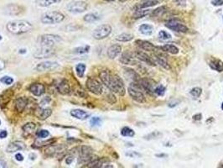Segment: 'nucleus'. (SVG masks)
<instances>
[{
	"instance_id": "40",
	"label": "nucleus",
	"mask_w": 223,
	"mask_h": 168,
	"mask_svg": "<svg viewBox=\"0 0 223 168\" xmlns=\"http://www.w3.org/2000/svg\"><path fill=\"white\" fill-rule=\"evenodd\" d=\"M201 93H202V89L198 87H194V88H192L191 90L189 91V94L195 98H198L201 95Z\"/></svg>"
},
{
	"instance_id": "33",
	"label": "nucleus",
	"mask_w": 223,
	"mask_h": 168,
	"mask_svg": "<svg viewBox=\"0 0 223 168\" xmlns=\"http://www.w3.org/2000/svg\"><path fill=\"white\" fill-rule=\"evenodd\" d=\"M155 57V60L157 61V63L159 64V66H161L163 68H165L166 70H170L171 67L169 66V64L168 63V61L166 60V59L165 57H163L162 56L160 55H155L154 56Z\"/></svg>"
},
{
	"instance_id": "24",
	"label": "nucleus",
	"mask_w": 223,
	"mask_h": 168,
	"mask_svg": "<svg viewBox=\"0 0 223 168\" xmlns=\"http://www.w3.org/2000/svg\"><path fill=\"white\" fill-rule=\"evenodd\" d=\"M36 130V124L33 122H30L25 124L22 127V132H23V136L24 137H29L34 133V131Z\"/></svg>"
},
{
	"instance_id": "49",
	"label": "nucleus",
	"mask_w": 223,
	"mask_h": 168,
	"mask_svg": "<svg viewBox=\"0 0 223 168\" xmlns=\"http://www.w3.org/2000/svg\"><path fill=\"white\" fill-rule=\"evenodd\" d=\"M74 161V155H69L68 156H66V159H65V162L67 165H71V163L73 162Z\"/></svg>"
},
{
	"instance_id": "58",
	"label": "nucleus",
	"mask_w": 223,
	"mask_h": 168,
	"mask_svg": "<svg viewBox=\"0 0 223 168\" xmlns=\"http://www.w3.org/2000/svg\"><path fill=\"white\" fill-rule=\"evenodd\" d=\"M2 39H3V37H2V35H0V40H2Z\"/></svg>"
},
{
	"instance_id": "45",
	"label": "nucleus",
	"mask_w": 223,
	"mask_h": 168,
	"mask_svg": "<svg viewBox=\"0 0 223 168\" xmlns=\"http://www.w3.org/2000/svg\"><path fill=\"white\" fill-rule=\"evenodd\" d=\"M0 82L6 84V85H11L14 82V79H13V77H9V76H4L0 78Z\"/></svg>"
},
{
	"instance_id": "61",
	"label": "nucleus",
	"mask_w": 223,
	"mask_h": 168,
	"mask_svg": "<svg viewBox=\"0 0 223 168\" xmlns=\"http://www.w3.org/2000/svg\"><path fill=\"white\" fill-rule=\"evenodd\" d=\"M0 124H1V120H0Z\"/></svg>"
},
{
	"instance_id": "5",
	"label": "nucleus",
	"mask_w": 223,
	"mask_h": 168,
	"mask_svg": "<svg viewBox=\"0 0 223 168\" xmlns=\"http://www.w3.org/2000/svg\"><path fill=\"white\" fill-rule=\"evenodd\" d=\"M61 41L62 39L61 36L52 34L43 35L39 39V43L41 47H53Z\"/></svg>"
},
{
	"instance_id": "27",
	"label": "nucleus",
	"mask_w": 223,
	"mask_h": 168,
	"mask_svg": "<svg viewBox=\"0 0 223 168\" xmlns=\"http://www.w3.org/2000/svg\"><path fill=\"white\" fill-rule=\"evenodd\" d=\"M61 2V0H35V3L38 6L42 8H47L55 4H57Z\"/></svg>"
},
{
	"instance_id": "43",
	"label": "nucleus",
	"mask_w": 223,
	"mask_h": 168,
	"mask_svg": "<svg viewBox=\"0 0 223 168\" xmlns=\"http://www.w3.org/2000/svg\"><path fill=\"white\" fill-rule=\"evenodd\" d=\"M159 37L162 40H169L171 39V35L166 32L165 30H160L159 33Z\"/></svg>"
},
{
	"instance_id": "56",
	"label": "nucleus",
	"mask_w": 223,
	"mask_h": 168,
	"mask_svg": "<svg viewBox=\"0 0 223 168\" xmlns=\"http://www.w3.org/2000/svg\"><path fill=\"white\" fill-rule=\"evenodd\" d=\"M126 1H128V0H120V2H122V3H124Z\"/></svg>"
},
{
	"instance_id": "13",
	"label": "nucleus",
	"mask_w": 223,
	"mask_h": 168,
	"mask_svg": "<svg viewBox=\"0 0 223 168\" xmlns=\"http://www.w3.org/2000/svg\"><path fill=\"white\" fill-rule=\"evenodd\" d=\"M60 67V64L56 61H51L45 60L43 62L39 63L35 67V70L38 71H53Z\"/></svg>"
},
{
	"instance_id": "20",
	"label": "nucleus",
	"mask_w": 223,
	"mask_h": 168,
	"mask_svg": "<svg viewBox=\"0 0 223 168\" xmlns=\"http://www.w3.org/2000/svg\"><path fill=\"white\" fill-rule=\"evenodd\" d=\"M24 10V9L19 5L17 4H9L5 8V13L10 16H14V15H19L20 14L21 12Z\"/></svg>"
},
{
	"instance_id": "46",
	"label": "nucleus",
	"mask_w": 223,
	"mask_h": 168,
	"mask_svg": "<svg viewBox=\"0 0 223 168\" xmlns=\"http://www.w3.org/2000/svg\"><path fill=\"white\" fill-rule=\"evenodd\" d=\"M37 136L39 138H41V139H45L47 138L49 135H50V132L46 130H41L37 131Z\"/></svg>"
},
{
	"instance_id": "16",
	"label": "nucleus",
	"mask_w": 223,
	"mask_h": 168,
	"mask_svg": "<svg viewBox=\"0 0 223 168\" xmlns=\"http://www.w3.org/2000/svg\"><path fill=\"white\" fill-rule=\"evenodd\" d=\"M52 114V110L50 108L39 107L34 110V115L41 120H45Z\"/></svg>"
},
{
	"instance_id": "11",
	"label": "nucleus",
	"mask_w": 223,
	"mask_h": 168,
	"mask_svg": "<svg viewBox=\"0 0 223 168\" xmlns=\"http://www.w3.org/2000/svg\"><path fill=\"white\" fill-rule=\"evenodd\" d=\"M55 86L58 93H60L61 94L65 95L71 93V86L69 84V82L65 78H61L59 80L55 81Z\"/></svg>"
},
{
	"instance_id": "3",
	"label": "nucleus",
	"mask_w": 223,
	"mask_h": 168,
	"mask_svg": "<svg viewBox=\"0 0 223 168\" xmlns=\"http://www.w3.org/2000/svg\"><path fill=\"white\" fill-rule=\"evenodd\" d=\"M142 91V87L139 83V82H132L129 85V89H128L129 96L132 97L133 100H134L139 104H143L146 102V97Z\"/></svg>"
},
{
	"instance_id": "47",
	"label": "nucleus",
	"mask_w": 223,
	"mask_h": 168,
	"mask_svg": "<svg viewBox=\"0 0 223 168\" xmlns=\"http://www.w3.org/2000/svg\"><path fill=\"white\" fill-rule=\"evenodd\" d=\"M105 97H106V100L108 101V103H110V104H115L116 102H117V99H116L115 96L112 93H109L107 94Z\"/></svg>"
},
{
	"instance_id": "36",
	"label": "nucleus",
	"mask_w": 223,
	"mask_h": 168,
	"mask_svg": "<svg viewBox=\"0 0 223 168\" xmlns=\"http://www.w3.org/2000/svg\"><path fill=\"white\" fill-rule=\"evenodd\" d=\"M133 39V35L132 34L129 33H122L119 35L118 36L116 37V40L120 42H129Z\"/></svg>"
},
{
	"instance_id": "9",
	"label": "nucleus",
	"mask_w": 223,
	"mask_h": 168,
	"mask_svg": "<svg viewBox=\"0 0 223 168\" xmlns=\"http://www.w3.org/2000/svg\"><path fill=\"white\" fill-rule=\"evenodd\" d=\"M93 158L92 149L89 146H81L78 152V162L87 164L89 161Z\"/></svg>"
},
{
	"instance_id": "19",
	"label": "nucleus",
	"mask_w": 223,
	"mask_h": 168,
	"mask_svg": "<svg viewBox=\"0 0 223 168\" xmlns=\"http://www.w3.org/2000/svg\"><path fill=\"white\" fill-rule=\"evenodd\" d=\"M135 44L138 46L143 50H147V51H155L157 50V47L149 41L147 40H136Z\"/></svg>"
},
{
	"instance_id": "57",
	"label": "nucleus",
	"mask_w": 223,
	"mask_h": 168,
	"mask_svg": "<svg viewBox=\"0 0 223 168\" xmlns=\"http://www.w3.org/2000/svg\"><path fill=\"white\" fill-rule=\"evenodd\" d=\"M106 1H108V2H112V1H115V0H106Z\"/></svg>"
},
{
	"instance_id": "62",
	"label": "nucleus",
	"mask_w": 223,
	"mask_h": 168,
	"mask_svg": "<svg viewBox=\"0 0 223 168\" xmlns=\"http://www.w3.org/2000/svg\"><path fill=\"white\" fill-rule=\"evenodd\" d=\"M144 1H146V0H144Z\"/></svg>"
},
{
	"instance_id": "42",
	"label": "nucleus",
	"mask_w": 223,
	"mask_h": 168,
	"mask_svg": "<svg viewBox=\"0 0 223 168\" xmlns=\"http://www.w3.org/2000/svg\"><path fill=\"white\" fill-rule=\"evenodd\" d=\"M166 11V7L165 6H162L159 7L158 9H156L153 10L152 11V15L154 17H158L159 15H161L162 13H164Z\"/></svg>"
},
{
	"instance_id": "17",
	"label": "nucleus",
	"mask_w": 223,
	"mask_h": 168,
	"mask_svg": "<svg viewBox=\"0 0 223 168\" xmlns=\"http://www.w3.org/2000/svg\"><path fill=\"white\" fill-rule=\"evenodd\" d=\"M29 90L30 91V93L34 96L40 97L41 95H43L45 92V87L42 83H39V82H34L32 83L29 87Z\"/></svg>"
},
{
	"instance_id": "26",
	"label": "nucleus",
	"mask_w": 223,
	"mask_h": 168,
	"mask_svg": "<svg viewBox=\"0 0 223 168\" xmlns=\"http://www.w3.org/2000/svg\"><path fill=\"white\" fill-rule=\"evenodd\" d=\"M65 150V147L63 145H59V146L53 145V146H50L48 148L45 152L48 153L50 155H59L60 153L64 152Z\"/></svg>"
},
{
	"instance_id": "59",
	"label": "nucleus",
	"mask_w": 223,
	"mask_h": 168,
	"mask_svg": "<svg viewBox=\"0 0 223 168\" xmlns=\"http://www.w3.org/2000/svg\"><path fill=\"white\" fill-rule=\"evenodd\" d=\"M221 109H222V110H223V103H222V104H221Z\"/></svg>"
},
{
	"instance_id": "54",
	"label": "nucleus",
	"mask_w": 223,
	"mask_h": 168,
	"mask_svg": "<svg viewBox=\"0 0 223 168\" xmlns=\"http://www.w3.org/2000/svg\"><path fill=\"white\" fill-rule=\"evenodd\" d=\"M201 118H202V115H201V114H196V115H194L193 116V119L194 120H200L201 119Z\"/></svg>"
},
{
	"instance_id": "50",
	"label": "nucleus",
	"mask_w": 223,
	"mask_h": 168,
	"mask_svg": "<svg viewBox=\"0 0 223 168\" xmlns=\"http://www.w3.org/2000/svg\"><path fill=\"white\" fill-rule=\"evenodd\" d=\"M211 4L213 6H221L223 4V0H212Z\"/></svg>"
},
{
	"instance_id": "44",
	"label": "nucleus",
	"mask_w": 223,
	"mask_h": 168,
	"mask_svg": "<svg viewBox=\"0 0 223 168\" xmlns=\"http://www.w3.org/2000/svg\"><path fill=\"white\" fill-rule=\"evenodd\" d=\"M154 93L158 96H164L165 93V87L163 85H159L154 88Z\"/></svg>"
},
{
	"instance_id": "52",
	"label": "nucleus",
	"mask_w": 223,
	"mask_h": 168,
	"mask_svg": "<svg viewBox=\"0 0 223 168\" xmlns=\"http://www.w3.org/2000/svg\"><path fill=\"white\" fill-rule=\"evenodd\" d=\"M15 159H16V161H24V156H23V155L20 154V153H17V154L15 155Z\"/></svg>"
},
{
	"instance_id": "48",
	"label": "nucleus",
	"mask_w": 223,
	"mask_h": 168,
	"mask_svg": "<svg viewBox=\"0 0 223 168\" xmlns=\"http://www.w3.org/2000/svg\"><path fill=\"white\" fill-rule=\"evenodd\" d=\"M101 123V119L99 117H93L91 118L90 120V124L92 126H99Z\"/></svg>"
},
{
	"instance_id": "29",
	"label": "nucleus",
	"mask_w": 223,
	"mask_h": 168,
	"mask_svg": "<svg viewBox=\"0 0 223 168\" xmlns=\"http://www.w3.org/2000/svg\"><path fill=\"white\" fill-rule=\"evenodd\" d=\"M125 76L128 79L133 81V82H138L140 79L139 74L136 72L135 71L130 69V68H125Z\"/></svg>"
},
{
	"instance_id": "4",
	"label": "nucleus",
	"mask_w": 223,
	"mask_h": 168,
	"mask_svg": "<svg viewBox=\"0 0 223 168\" xmlns=\"http://www.w3.org/2000/svg\"><path fill=\"white\" fill-rule=\"evenodd\" d=\"M65 20V15L59 11H49L41 15V22L44 24H56Z\"/></svg>"
},
{
	"instance_id": "15",
	"label": "nucleus",
	"mask_w": 223,
	"mask_h": 168,
	"mask_svg": "<svg viewBox=\"0 0 223 168\" xmlns=\"http://www.w3.org/2000/svg\"><path fill=\"white\" fill-rule=\"evenodd\" d=\"M26 149V144H24L23 141H16L10 142L8 144L7 148H6V151L9 153H14L16 151H24Z\"/></svg>"
},
{
	"instance_id": "14",
	"label": "nucleus",
	"mask_w": 223,
	"mask_h": 168,
	"mask_svg": "<svg viewBox=\"0 0 223 168\" xmlns=\"http://www.w3.org/2000/svg\"><path fill=\"white\" fill-rule=\"evenodd\" d=\"M138 82L140 84V86L142 87L143 90L145 91L146 93H148L150 95H153V94L154 93V88L155 87H154V82L152 80L146 79V78H140Z\"/></svg>"
},
{
	"instance_id": "6",
	"label": "nucleus",
	"mask_w": 223,
	"mask_h": 168,
	"mask_svg": "<svg viewBox=\"0 0 223 168\" xmlns=\"http://www.w3.org/2000/svg\"><path fill=\"white\" fill-rule=\"evenodd\" d=\"M66 9L72 13H81L87 9V3L82 0H73L66 5Z\"/></svg>"
},
{
	"instance_id": "1",
	"label": "nucleus",
	"mask_w": 223,
	"mask_h": 168,
	"mask_svg": "<svg viewBox=\"0 0 223 168\" xmlns=\"http://www.w3.org/2000/svg\"><path fill=\"white\" fill-rule=\"evenodd\" d=\"M99 77L102 83L111 92L119 94V96L125 95V86L119 76L112 74L109 70H102L99 74Z\"/></svg>"
},
{
	"instance_id": "53",
	"label": "nucleus",
	"mask_w": 223,
	"mask_h": 168,
	"mask_svg": "<svg viewBox=\"0 0 223 168\" xmlns=\"http://www.w3.org/2000/svg\"><path fill=\"white\" fill-rule=\"evenodd\" d=\"M6 67V63H5V61H4L3 59H0V71H2L4 70V68Z\"/></svg>"
},
{
	"instance_id": "51",
	"label": "nucleus",
	"mask_w": 223,
	"mask_h": 168,
	"mask_svg": "<svg viewBox=\"0 0 223 168\" xmlns=\"http://www.w3.org/2000/svg\"><path fill=\"white\" fill-rule=\"evenodd\" d=\"M8 136V132L4 130H0V139H5Z\"/></svg>"
},
{
	"instance_id": "18",
	"label": "nucleus",
	"mask_w": 223,
	"mask_h": 168,
	"mask_svg": "<svg viewBox=\"0 0 223 168\" xmlns=\"http://www.w3.org/2000/svg\"><path fill=\"white\" fill-rule=\"evenodd\" d=\"M135 57L137 59H139V60H141L144 63L148 64L151 67H155V63L154 61L152 60V58L149 57L148 54H146L145 52H143L142 50H138L135 52Z\"/></svg>"
},
{
	"instance_id": "7",
	"label": "nucleus",
	"mask_w": 223,
	"mask_h": 168,
	"mask_svg": "<svg viewBox=\"0 0 223 168\" xmlns=\"http://www.w3.org/2000/svg\"><path fill=\"white\" fill-rule=\"evenodd\" d=\"M112 27L109 24H101L97 27L92 33V36L97 40H103L111 34Z\"/></svg>"
},
{
	"instance_id": "31",
	"label": "nucleus",
	"mask_w": 223,
	"mask_h": 168,
	"mask_svg": "<svg viewBox=\"0 0 223 168\" xmlns=\"http://www.w3.org/2000/svg\"><path fill=\"white\" fill-rule=\"evenodd\" d=\"M151 10L148 9H137L135 12L133 13V18L134 19H140V18H143V17L147 16L151 13Z\"/></svg>"
},
{
	"instance_id": "10",
	"label": "nucleus",
	"mask_w": 223,
	"mask_h": 168,
	"mask_svg": "<svg viewBox=\"0 0 223 168\" xmlns=\"http://www.w3.org/2000/svg\"><path fill=\"white\" fill-rule=\"evenodd\" d=\"M165 26L169 30L176 31V32H179V33H186L188 31L187 26H186L184 24L176 20H169V22L165 24Z\"/></svg>"
},
{
	"instance_id": "30",
	"label": "nucleus",
	"mask_w": 223,
	"mask_h": 168,
	"mask_svg": "<svg viewBox=\"0 0 223 168\" xmlns=\"http://www.w3.org/2000/svg\"><path fill=\"white\" fill-rule=\"evenodd\" d=\"M160 49L163 51H165V52L172 54V55H177L179 53V48L176 47L175 46H174V45H171V44H166L165 46L160 47Z\"/></svg>"
},
{
	"instance_id": "37",
	"label": "nucleus",
	"mask_w": 223,
	"mask_h": 168,
	"mask_svg": "<svg viewBox=\"0 0 223 168\" xmlns=\"http://www.w3.org/2000/svg\"><path fill=\"white\" fill-rule=\"evenodd\" d=\"M86 65L83 63H79L76 65V75L78 76V77H84L85 74V71H86Z\"/></svg>"
},
{
	"instance_id": "25",
	"label": "nucleus",
	"mask_w": 223,
	"mask_h": 168,
	"mask_svg": "<svg viewBox=\"0 0 223 168\" xmlns=\"http://www.w3.org/2000/svg\"><path fill=\"white\" fill-rule=\"evenodd\" d=\"M71 115L75 119L80 120H84L90 117V114H88L82 109H73L71 111Z\"/></svg>"
},
{
	"instance_id": "21",
	"label": "nucleus",
	"mask_w": 223,
	"mask_h": 168,
	"mask_svg": "<svg viewBox=\"0 0 223 168\" xmlns=\"http://www.w3.org/2000/svg\"><path fill=\"white\" fill-rule=\"evenodd\" d=\"M122 52V46L120 45L115 44V45H112L108 49V57L110 59H115L116 57H119V54Z\"/></svg>"
},
{
	"instance_id": "8",
	"label": "nucleus",
	"mask_w": 223,
	"mask_h": 168,
	"mask_svg": "<svg viewBox=\"0 0 223 168\" xmlns=\"http://www.w3.org/2000/svg\"><path fill=\"white\" fill-rule=\"evenodd\" d=\"M86 85H87V88L88 89V91H90L93 94L101 95L102 93V92H103V87H102V85L96 78L89 77L87 80Z\"/></svg>"
},
{
	"instance_id": "23",
	"label": "nucleus",
	"mask_w": 223,
	"mask_h": 168,
	"mask_svg": "<svg viewBox=\"0 0 223 168\" xmlns=\"http://www.w3.org/2000/svg\"><path fill=\"white\" fill-rule=\"evenodd\" d=\"M120 62L122 64H124V65H134L135 64V59H134V57L133 56L132 53L130 52H123L122 54V56L120 57Z\"/></svg>"
},
{
	"instance_id": "12",
	"label": "nucleus",
	"mask_w": 223,
	"mask_h": 168,
	"mask_svg": "<svg viewBox=\"0 0 223 168\" xmlns=\"http://www.w3.org/2000/svg\"><path fill=\"white\" fill-rule=\"evenodd\" d=\"M55 50L53 49V47H41V49H38L34 53V58L36 59H43V58H48L52 56H54Z\"/></svg>"
},
{
	"instance_id": "28",
	"label": "nucleus",
	"mask_w": 223,
	"mask_h": 168,
	"mask_svg": "<svg viewBox=\"0 0 223 168\" xmlns=\"http://www.w3.org/2000/svg\"><path fill=\"white\" fill-rule=\"evenodd\" d=\"M209 66L211 69L217 71L219 72L223 71V61H221V60H218V59H213V60H211Z\"/></svg>"
},
{
	"instance_id": "34",
	"label": "nucleus",
	"mask_w": 223,
	"mask_h": 168,
	"mask_svg": "<svg viewBox=\"0 0 223 168\" xmlns=\"http://www.w3.org/2000/svg\"><path fill=\"white\" fill-rule=\"evenodd\" d=\"M101 19L100 15L97 13H89L83 17V20L87 23H93Z\"/></svg>"
},
{
	"instance_id": "38",
	"label": "nucleus",
	"mask_w": 223,
	"mask_h": 168,
	"mask_svg": "<svg viewBox=\"0 0 223 168\" xmlns=\"http://www.w3.org/2000/svg\"><path fill=\"white\" fill-rule=\"evenodd\" d=\"M121 134L124 137H133V136H134L135 132L131 128L123 127L121 130Z\"/></svg>"
},
{
	"instance_id": "32",
	"label": "nucleus",
	"mask_w": 223,
	"mask_h": 168,
	"mask_svg": "<svg viewBox=\"0 0 223 168\" xmlns=\"http://www.w3.org/2000/svg\"><path fill=\"white\" fill-rule=\"evenodd\" d=\"M139 32L144 35H151L154 31V28L152 25L150 24H143L139 26Z\"/></svg>"
},
{
	"instance_id": "2",
	"label": "nucleus",
	"mask_w": 223,
	"mask_h": 168,
	"mask_svg": "<svg viewBox=\"0 0 223 168\" xmlns=\"http://www.w3.org/2000/svg\"><path fill=\"white\" fill-rule=\"evenodd\" d=\"M6 29L13 35H22L30 32L33 25L27 20H13L6 24Z\"/></svg>"
},
{
	"instance_id": "22",
	"label": "nucleus",
	"mask_w": 223,
	"mask_h": 168,
	"mask_svg": "<svg viewBox=\"0 0 223 168\" xmlns=\"http://www.w3.org/2000/svg\"><path fill=\"white\" fill-rule=\"evenodd\" d=\"M27 105H28L27 97H21L16 99L15 104H14V108H15V110L17 111L18 113H22V112H24V109L26 108Z\"/></svg>"
},
{
	"instance_id": "35",
	"label": "nucleus",
	"mask_w": 223,
	"mask_h": 168,
	"mask_svg": "<svg viewBox=\"0 0 223 168\" xmlns=\"http://www.w3.org/2000/svg\"><path fill=\"white\" fill-rule=\"evenodd\" d=\"M158 3H159L158 0H146V1H144L141 4L136 6V9H147V8H150V7L155 6Z\"/></svg>"
},
{
	"instance_id": "55",
	"label": "nucleus",
	"mask_w": 223,
	"mask_h": 168,
	"mask_svg": "<svg viewBox=\"0 0 223 168\" xmlns=\"http://www.w3.org/2000/svg\"><path fill=\"white\" fill-rule=\"evenodd\" d=\"M25 52H26V50H23V49H22V50H19V53H25Z\"/></svg>"
},
{
	"instance_id": "41",
	"label": "nucleus",
	"mask_w": 223,
	"mask_h": 168,
	"mask_svg": "<svg viewBox=\"0 0 223 168\" xmlns=\"http://www.w3.org/2000/svg\"><path fill=\"white\" fill-rule=\"evenodd\" d=\"M54 141L55 140H48L46 141H35V143L34 144V147H42V146L52 144Z\"/></svg>"
},
{
	"instance_id": "60",
	"label": "nucleus",
	"mask_w": 223,
	"mask_h": 168,
	"mask_svg": "<svg viewBox=\"0 0 223 168\" xmlns=\"http://www.w3.org/2000/svg\"><path fill=\"white\" fill-rule=\"evenodd\" d=\"M221 167H223V165H222V166H221Z\"/></svg>"
},
{
	"instance_id": "39",
	"label": "nucleus",
	"mask_w": 223,
	"mask_h": 168,
	"mask_svg": "<svg viewBox=\"0 0 223 168\" xmlns=\"http://www.w3.org/2000/svg\"><path fill=\"white\" fill-rule=\"evenodd\" d=\"M90 50V46H79L75 48L73 50V52L76 54H85L87 53L88 51Z\"/></svg>"
}]
</instances>
